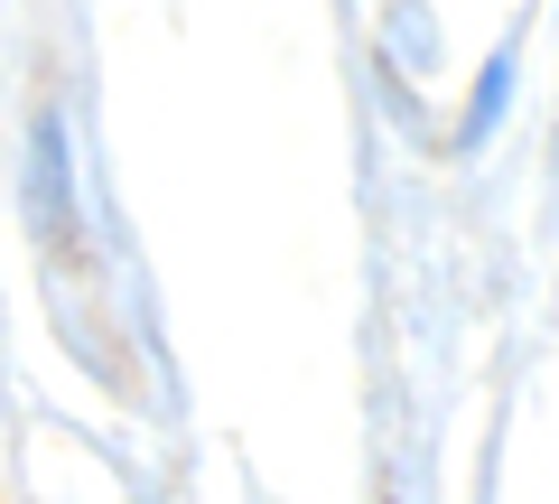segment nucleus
<instances>
[{"label": "nucleus", "instance_id": "f257e3e1", "mask_svg": "<svg viewBox=\"0 0 559 504\" xmlns=\"http://www.w3.org/2000/svg\"><path fill=\"white\" fill-rule=\"evenodd\" d=\"M28 224H38L47 243L66 234V224H75V160H66V121L57 113H38L28 121Z\"/></svg>", "mask_w": 559, "mask_h": 504}, {"label": "nucleus", "instance_id": "f03ea898", "mask_svg": "<svg viewBox=\"0 0 559 504\" xmlns=\"http://www.w3.org/2000/svg\"><path fill=\"white\" fill-rule=\"evenodd\" d=\"M513 66H522V47H495V57H485L476 103H466V121H457V150H485V141H495V121L513 113Z\"/></svg>", "mask_w": 559, "mask_h": 504}]
</instances>
